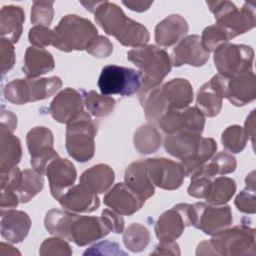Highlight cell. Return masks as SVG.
<instances>
[{
    "instance_id": "7c38bea8",
    "label": "cell",
    "mask_w": 256,
    "mask_h": 256,
    "mask_svg": "<svg viewBox=\"0 0 256 256\" xmlns=\"http://www.w3.org/2000/svg\"><path fill=\"white\" fill-rule=\"evenodd\" d=\"M110 232H112L111 226L103 215L95 217L81 216L75 213L69 226L67 240L78 246H86L104 238Z\"/></svg>"
},
{
    "instance_id": "c3c4849f",
    "label": "cell",
    "mask_w": 256,
    "mask_h": 256,
    "mask_svg": "<svg viewBox=\"0 0 256 256\" xmlns=\"http://www.w3.org/2000/svg\"><path fill=\"white\" fill-rule=\"evenodd\" d=\"M83 255H127L116 242L101 241L88 248Z\"/></svg>"
},
{
    "instance_id": "2e32d148",
    "label": "cell",
    "mask_w": 256,
    "mask_h": 256,
    "mask_svg": "<svg viewBox=\"0 0 256 256\" xmlns=\"http://www.w3.org/2000/svg\"><path fill=\"white\" fill-rule=\"evenodd\" d=\"M145 161L154 186L165 190H176L181 187L185 178L181 163L166 158H149Z\"/></svg>"
},
{
    "instance_id": "30bf717a",
    "label": "cell",
    "mask_w": 256,
    "mask_h": 256,
    "mask_svg": "<svg viewBox=\"0 0 256 256\" xmlns=\"http://www.w3.org/2000/svg\"><path fill=\"white\" fill-rule=\"evenodd\" d=\"M253 49L244 44L222 43L214 51V63L219 74L233 76L252 70Z\"/></svg>"
},
{
    "instance_id": "52a82bcc",
    "label": "cell",
    "mask_w": 256,
    "mask_h": 256,
    "mask_svg": "<svg viewBox=\"0 0 256 256\" xmlns=\"http://www.w3.org/2000/svg\"><path fill=\"white\" fill-rule=\"evenodd\" d=\"M61 42V51L86 50L98 36V30L88 19L75 14L64 16L54 28Z\"/></svg>"
},
{
    "instance_id": "d6986e66",
    "label": "cell",
    "mask_w": 256,
    "mask_h": 256,
    "mask_svg": "<svg viewBox=\"0 0 256 256\" xmlns=\"http://www.w3.org/2000/svg\"><path fill=\"white\" fill-rule=\"evenodd\" d=\"M83 96L80 91L66 88L55 96L50 104L49 111L55 121L67 124L83 111Z\"/></svg>"
},
{
    "instance_id": "ba28073f",
    "label": "cell",
    "mask_w": 256,
    "mask_h": 256,
    "mask_svg": "<svg viewBox=\"0 0 256 256\" xmlns=\"http://www.w3.org/2000/svg\"><path fill=\"white\" fill-rule=\"evenodd\" d=\"M141 74L132 68L107 65L101 70L98 87L103 95L131 96L141 89Z\"/></svg>"
},
{
    "instance_id": "b9f144b4",
    "label": "cell",
    "mask_w": 256,
    "mask_h": 256,
    "mask_svg": "<svg viewBox=\"0 0 256 256\" xmlns=\"http://www.w3.org/2000/svg\"><path fill=\"white\" fill-rule=\"evenodd\" d=\"M53 1H35L31 7V22L35 26L48 27L54 16Z\"/></svg>"
},
{
    "instance_id": "9f6ffc18",
    "label": "cell",
    "mask_w": 256,
    "mask_h": 256,
    "mask_svg": "<svg viewBox=\"0 0 256 256\" xmlns=\"http://www.w3.org/2000/svg\"><path fill=\"white\" fill-rule=\"evenodd\" d=\"M123 5L128 7L132 11L143 12L149 9L153 2H145V1H123Z\"/></svg>"
},
{
    "instance_id": "8992f818",
    "label": "cell",
    "mask_w": 256,
    "mask_h": 256,
    "mask_svg": "<svg viewBox=\"0 0 256 256\" xmlns=\"http://www.w3.org/2000/svg\"><path fill=\"white\" fill-rule=\"evenodd\" d=\"M62 86V80L58 76L40 79H15L7 83L3 93L7 101L23 105L53 96Z\"/></svg>"
},
{
    "instance_id": "bcb514c9",
    "label": "cell",
    "mask_w": 256,
    "mask_h": 256,
    "mask_svg": "<svg viewBox=\"0 0 256 256\" xmlns=\"http://www.w3.org/2000/svg\"><path fill=\"white\" fill-rule=\"evenodd\" d=\"M0 59L1 73L2 76H4L15 64V50L13 43L4 38H1L0 40Z\"/></svg>"
},
{
    "instance_id": "cb8c5ba5",
    "label": "cell",
    "mask_w": 256,
    "mask_h": 256,
    "mask_svg": "<svg viewBox=\"0 0 256 256\" xmlns=\"http://www.w3.org/2000/svg\"><path fill=\"white\" fill-rule=\"evenodd\" d=\"M31 219L29 215L19 210H8L1 213L0 231L2 237L11 243L23 241L30 230Z\"/></svg>"
},
{
    "instance_id": "681fc988",
    "label": "cell",
    "mask_w": 256,
    "mask_h": 256,
    "mask_svg": "<svg viewBox=\"0 0 256 256\" xmlns=\"http://www.w3.org/2000/svg\"><path fill=\"white\" fill-rule=\"evenodd\" d=\"M212 178L204 176H195L191 178L190 185L187 189L188 194L194 198L204 199L207 188L211 182Z\"/></svg>"
},
{
    "instance_id": "6f0895ef",
    "label": "cell",
    "mask_w": 256,
    "mask_h": 256,
    "mask_svg": "<svg viewBox=\"0 0 256 256\" xmlns=\"http://www.w3.org/2000/svg\"><path fill=\"white\" fill-rule=\"evenodd\" d=\"M255 172L252 171L250 172L246 179H245V183H246V187H250V188H255Z\"/></svg>"
},
{
    "instance_id": "4316f807",
    "label": "cell",
    "mask_w": 256,
    "mask_h": 256,
    "mask_svg": "<svg viewBox=\"0 0 256 256\" xmlns=\"http://www.w3.org/2000/svg\"><path fill=\"white\" fill-rule=\"evenodd\" d=\"M55 67V62L52 54L44 48L30 46L26 49L24 56L23 73L26 78L36 79L44 75Z\"/></svg>"
},
{
    "instance_id": "db71d44e",
    "label": "cell",
    "mask_w": 256,
    "mask_h": 256,
    "mask_svg": "<svg viewBox=\"0 0 256 256\" xmlns=\"http://www.w3.org/2000/svg\"><path fill=\"white\" fill-rule=\"evenodd\" d=\"M1 125L5 126L12 132L16 129L17 126V117L8 110L2 109L1 111Z\"/></svg>"
},
{
    "instance_id": "6da1fadb",
    "label": "cell",
    "mask_w": 256,
    "mask_h": 256,
    "mask_svg": "<svg viewBox=\"0 0 256 256\" xmlns=\"http://www.w3.org/2000/svg\"><path fill=\"white\" fill-rule=\"evenodd\" d=\"M93 5L90 11L94 13L96 23L122 45L137 48L148 43L150 35L147 28L128 18L118 5L109 1L93 2Z\"/></svg>"
},
{
    "instance_id": "7402d4cb",
    "label": "cell",
    "mask_w": 256,
    "mask_h": 256,
    "mask_svg": "<svg viewBox=\"0 0 256 256\" xmlns=\"http://www.w3.org/2000/svg\"><path fill=\"white\" fill-rule=\"evenodd\" d=\"M160 92L167 110H182L193 101V88L191 83L184 78L172 79L162 86Z\"/></svg>"
},
{
    "instance_id": "74e56055",
    "label": "cell",
    "mask_w": 256,
    "mask_h": 256,
    "mask_svg": "<svg viewBox=\"0 0 256 256\" xmlns=\"http://www.w3.org/2000/svg\"><path fill=\"white\" fill-rule=\"evenodd\" d=\"M81 93L87 111L94 117H106L115 107V99L110 96L100 95L93 90L88 92L81 90Z\"/></svg>"
},
{
    "instance_id": "603a6c76",
    "label": "cell",
    "mask_w": 256,
    "mask_h": 256,
    "mask_svg": "<svg viewBox=\"0 0 256 256\" xmlns=\"http://www.w3.org/2000/svg\"><path fill=\"white\" fill-rule=\"evenodd\" d=\"M58 201L64 209L74 213H90L100 206L97 194L90 192L80 183L70 187Z\"/></svg>"
},
{
    "instance_id": "1f68e13d",
    "label": "cell",
    "mask_w": 256,
    "mask_h": 256,
    "mask_svg": "<svg viewBox=\"0 0 256 256\" xmlns=\"http://www.w3.org/2000/svg\"><path fill=\"white\" fill-rule=\"evenodd\" d=\"M236 183L229 177H218L211 180L204 199L211 205H225L235 194Z\"/></svg>"
},
{
    "instance_id": "8d00e7d4",
    "label": "cell",
    "mask_w": 256,
    "mask_h": 256,
    "mask_svg": "<svg viewBox=\"0 0 256 256\" xmlns=\"http://www.w3.org/2000/svg\"><path fill=\"white\" fill-rule=\"evenodd\" d=\"M44 187L43 175L35 169H25L22 171V179L17 190L20 203L29 202Z\"/></svg>"
},
{
    "instance_id": "4dcf8cb0",
    "label": "cell",
    "mask_w": 256,
    "mask_h": 256,
    "mask_svg": "<svg viewBox=\"0 0 256 256\" xmlns=\"http://www.w3.org/2000/svg\"><path fill=\"white\" fill-rule=\"evenodd\" d=\"M223 97L209 81L203 84L197 92L196 108L206 117H214L222 108Z\"/></svg>"
},
{
    "instance_id": "60d3db41",
    "label": "cell",
    "mask_w": 256,
    "mask_h": 256,
    "mask_svg": "<svg viewBox=\"0 0 256 256\" xmlns=\"http://www.w3.org/2000/svg\"><path fill=\"white\" fill-rule=\"evenodd\" d=\"M29 42L39 48H44L52 45L53 47L61 50V42L54 32L46 26H34L29 30Z\"/></svg>"
},
{
    "instance_id": "836d02e7",
    "label": "cell",
    "mask_w": 256,
    "mask_h": 256,
    "mask_svg": "<svg viewBox=\"0 0 256 256\" xmlns=\"http://www.w3.org/2000/svg\"><path fill=\"white\" fill-rule=\"evenodd\" d=\"M210 160L211 161L206 162L193 177L204 176L213 178L215 175H225L232 173L235 171L237 166L235 157L226 152H219Z\"/></svg>"
},
{
    "instance_id": "484cf974",
    "label": "cell",
    "mask_w": 256,
    "mask_h": 256,
    "mask_svg": "<svg viewBox=\"0 0 256 256\" xmlns=\"http://www.w3.org/2000/svg\"><path fill=\"white\" fill-rule=\"evenodd\" d=\"M187 32V21L178 14H172L156 25L155 41L159 46L170 47L183 39Z\"/></svg>"
},
{
    "instance_id": "ee69618b",
    "label": "cell",
    "mask_w": 256,
    "mask_h": 256,
    "mask_svg": "<svg viewBox=\"0 0 256 256\" xmlns=\"http://www.w3.org/2000/svg\"><path fill=\"white\" fill-rule=\"evenodd\" d=\"M39 254L42 256L49 255H71L72 249L70 245L61 237L45 239L39 249Z\"/></svg>"
},
{
    "instance_id": "7dc6e473",
    "label": "cell",
    "mask_w": 256,
    "mask_h": 256,
    "mask_svg": "<svg viewBox=\"0 0 256 256\" xmlns=\"http://www.w3.org/2000/svg\"><path fill=\"white\" fill-rule=\"evenodd\" d=\"M86 51L94 57L105 58L113 52V45L107 37L98 35L87 47Z\"/></svg>"
},
{
    "instance_id": "83f0119b",
    "label": "cell",
    "mask_w": 256,
    "mask_h": 256,
    "mask_svg": "<svg viewBox=\"0 0 256 256\" xmlns=\"http://www.w3.org/2000/svg\"><path fill=\"white\" fill-rule=\"evenodd\" d=\"M115 180L113 169L107 164H97L82 173L79 183L94 194H101L110 189Z\"/></svg>"
},
{
    "instance_id": "f6af8a7d",
    "label": "cell",
    "mask_w": 256,
    "mask_h": 256,
    "mask_svg": "<svg viewBox=\"0 0 256 256\" xmlns=\"http://www.w3.org/2000/svg\"><path fill=\"white\" fill-rule=\"evenodd\" d=\"M255 201V188L246 187L236 196L234 203L240 212L246 214H254L256 211Z\"/></svg>"
},
{
    "instance_id": "3957f363",
    "label": "cell",
    "mask_w": 256,
    "mask_h": 256,
    "mask_svg": "<svg viewBox=\"0 0 256 256\" xmlns=\"http://www.w3.org/2000/svg\"><path fill=\"white\" fill-rule=\"evenodd\" d=\"M127 59L140 69L141 89L159 86L172 68L168 53L155 45L133 48L127 52Z\"/></svg>"
},
{
    "instance_id": "44dd1931",
    "label": "cell",
    "mask_w": 256,
    "mask_h": 256,
    "mask_svg": "<svg viewBox=\"0 0 256 256\" xmlns=\"http://www.w3.org/2000/svg\"><path fill=\"white\" fill-rule=\"evenodd\" d=\"M201 138V133L191 131L177 132L167 134L163 140V145L170 155L185 161L196 155Z\"/></svg>"
},
{
    "instance_id": "d4e9b609",
    "label": "cell",
    "mask_w": 256,
    "mask_h": 256,
    "mask_svg": "<svg viewBox=\"0 0 256 256\" xmlns=\"http://www.w3.org/2000/svg\"><path fill=\"white\" fill-rule=\"evenodd\" d=\"M125 184L143 202L152 197L155 193V186L152 183L146 161L131 163L125 170Z\"/></svg>"
},
{
    "instance_id": "816d5d0a",
    "label": "cell",
    "mask_w": 256,
    "mask_h": 256,
    "mask_svg": "<svg viewBox=\"0 0 256 256\" xmlns=\"http://www.w3.org/2000/svg\"><path fill=\"white\" fill-rule=\"evenodd\" d=\"M19 202H20L19 197L16 192L8 191V190L1 191V198H0L1 213L16 208Z\"/></svg>"
},
{
    "instance_id": "5bb4252c",
    "label": "cell",
    "mask_w": 256,
    "mask_h": 256,
    "mask_svg": "<svg viewBox=\"0 0 256 256\" xmlns=\"http://www.w3.org/2000/svg\"><path fill=\"white\" fill-rule=\"evenodd\" d=\"M157 123L166 135L183 131L202 133L205 117L196 107H187L182 110H167Z\"/></svg>"
},
{
    "instance_id": "5b68a950",
    "label": "cell",
    "mask_w": 256,
    "mask_h": 256,
    "mask_svg": "<svg viewBox=\"0 0 256 256\" xmlns=\"http://www.w3.org/2000/svg\"><path fill=\"white\" fill-rule=\"evenodd\" d=\"M97 126L90 115L80 112L66 124V150L74 160L84 163L95 153Z\"/></svg>"
},
{
    "instance_id": "9a60e30c",
    "label": "cell",
    "mask_w": 256,
    "mask_h": 256,
    "mask_svg": "<svg viewBox=\"0 0 256 256\" xmlns=\"http://www.w3.org/2000/svg\"><path fill=\"white\" fill-rule=\"evenodd\" d=\"M188 226H192L190 204L179 203L159 216L154 231L160 241H173L179 238Z\"/></svg>"
},
{
    "instance_id": "ffe728a7",
    "label": "cell",
    "mask_w": 256,
    "mask_h": 256,
    "mask_svg": "<svg viewBox=\"0 0 256 256\" xmlns=\"http://www.w3.org/2000/svg\"><path fill=\"white\" fill-rule=\"evenodd\" d=\"M103 201L111 210L125 216L134 214L145 203L135 195L125 183H117L109 189Z\"/></svg>"
},
{
    "instance_id": "7a4b0ae2",
    "label": "cell",
    "mask_w": 256,
    "mask_h": 256,
    "mask_svg": "<svg viewBox=\"0 0 256 256\" xmlns=\"http://www.w3.org/2000/svg\"><path fill=\"white\" fill-rule=\"evenodd\" d=\"M255 239V229L246 224L229 227L213 235L210 240L202 241L197 247L196 255L254 256Z\"/></svg>"
},
{
    "instance_id": "d6a6232c",
    "label": "cell",
    "mask_w": 256,
    "mask_h": 256,
    "mask_svg": "<svg viewBox=\"0 0 256 256\" xmlns=\"http://www.w3.org/2000/svg\"><path fill=\"white\" fill-rule=\"evenodd\" d=\"M217 150V143L213 138L202 137L196 155L188 160L181 161L185 176L193 177L201 167L210 160Z\"/></svg>"
},
{
    "instance_id": "f907efd6",
    "label": "cell",
    "mask_w": 256,
    "mask_h": 256,
    "mask_svg": "<svg viewBox=\"0 0 256 256\" xmlns=\"http://www.w3.org/2000/svg\"><path fill=\"white\" fill-rule=\"evenodd\" d=\"M101 215H103L108 223L111 226L112 232L114 233H122L123 229H124V219L122 217V215L116 213L113 210H109V209H104L101 213Z\"/></svg>"
},
{
    "instance_id": "f1b7e54d",
    "label": "cell",
    "mask_w": 256,
    "mask_h": 256,
    "mask_svg": "<svg viewBox=\"0 0 256 256\" xmlns=\"http://www.w3.org/2000/svg\"><path fill=\"white\" fill-rule=\"evenodd\" d=\"M21 156L22 148L19 138L11 130L0 125V173L16 167Z\"/></svg>"
},
{
    "instance_id": "e575fe53",
    "label": "cell",
    "mask_w": 256,
    "mask_h": 256,
    "mask_svg": "<svg viewBox=\"0 0 256 256\" xmlns=\"http://www.w3.org/2000/svg\"><path fill=\"white\" fill-rule=\"evenodd\" d=\"M162 138L153 125L140 126L134 133V146L141 154H151L159 149Z\"/></svg>"
},
{
    "instance_id": "9c48e42d",
    "label": "cell",
    "mask_w": 256,
    "mask_h": 256,
    "mask_svg": "<svg viewBox=\"0 0 256 256\" xmlns=\"http://www.w3.org/2000/svg\"><path fill=\"white\" fill-rule=\"evenodd\" d=\"M255 74L252 70L233 76L214 75L210 82L219 91L223 98L234 106H245L254 101L256 97Z\"/></svg>"
},
{
    "instance_id": "11a10c76",
    "label": "cell",
    "mask_w": 256,
    "mask_h": 256,
    "mask_svg": "<svg viewBox=\"0 0 256 256\" xmlns=\"http://www.w3.org/2000/svg\"><path fill=\"white\" fill-rule=\"evenodd\" d=\"M244 131L248 136V139H251L252 145H254V135H255V110H252L251 113L247 116L244 125Z\"/></svg>"
},
{
    "instance_id": "7bdbcfd3",
    "label": "cell",
    "mask_w": 256,
    "mask_h": 256,
    "mask_svg": "<svg viewBox=\"0 0 256 256\" xmlns=\"http://www.w3.org/2000/svg\"><path fill=\"white\" fill-rule=\"evenodd\" d=\"M227 41H228L227 35L217 25L208 26L202 32L201 42L204 49L209 53L212 51H215V49L220 44L225 43Z\"/></svg>"
},
{
    "instance_id": "f546056e",
    "label": "cell",
    "mask_w": 256,
    "mask_h": 256,
    "mask_svg": "<svg viewBox=\"0 0 256 256\" xmlns=\"http://www.w3.org/2000/svg\"><path fill=\"white\" fill-rule=\"evenodd\" d=\"M25 14L20 6H3L0 11V35L1 38L17 43L22 34Z\"/></svg>"
},
{
    "instance_id": "d590c367",
    "label": "cell",
    "mask_w": 256,
    "mask_h": 256,
    "mask_svg": "<svg viewBox=\"0 0 256 256\" xmlns=\"http://www.w3.org/2000/svg\"><path fill=\"white\" fill-rule=\"evenodd\" d=\"M74 214V212L56 208L49 210L44 219L46 230L54 236L67 240L69 226Z\"/></svg>"
},
{
    "instance_id": "277c9868",
    "label": "cell",
    "mask_w": 256,
    "mask_h": 256,
    "mask_svg": "<svg viewBox=\"0 0 256 256\" xmlns=\"http://www.w3.org/2000/svg\"><path fill=\"white\" fill-rule=\"evenodd\" d=\"M206 4L215 16V25L225 32L228 40L255 27V5L253 3L246 2L241 9L230 1H207Z\"/></svg>"
},
{
    "instance_id": "4fadbf2b",
    "label": "cell",
    "mask_w": 256,
    "mask_h": 256,
    "mask_svg": "<svg viewBox=\"0 0 256 256\" xmlns=\"http://www.w3.org/2000/svg\"><path fill=\"white\" fill-rule=\"evenodd\" d=\"M26 144L31 157V166L43 175L48 163L58 157L53 148V133L44 126L34 127L27 133Z\"/></svg>"
},
{
    "instance_id": "ab89813d",
    "label": "cell",
    "mask_w": 256,
    "mask_h": 256,
    "mask_svg": "<svg viewBox=\"0 0 256 256\" xmlns=\"http://www.w3.org/2000/svg\"><path fill=\"white\" fill-rule=\"evenodd\" d=\"M223 147L231 153H240L246 147L248 136L243 127L231 125L227 127L221 136Z\"/></svg>"
},
{
    "instance_id": "ac0fdd59",
    "label": "cell",
    "mask_w": 256,
    "mask_h": 256,
    "mask_svg": "<svg viewBox=\"0 0 256 256\" xmlns=\"http://www.w3.org/2000/svg\"><path fill=\"white\" fill-rule=\"evenodd\" d=\"M45 174L49 181L51 195L56 200L73 186L77 177V172L73 163L68 159L60 158L59 156L48 163Z\"/></svg>"
},
{
    "instance_id": "8fae6325",
    "label": "cell",
    "mask_w": 256,
    "mask_h": 256,
    "mask_svg": "<svg viewBox=\"0 0 256 256\" xmlns=\"http://www.w3.org/2000/svg\"><path fill=\"white\" fill-rule=\"evenodd\" d=\"M190 217L193 227L212 236L229 228L233 222L230 206L203 202L190 204Z\"/></svg>"
},
{
    "instance_id": "f5cc1de1",
    "label": "cell",
    "mask_w": 256,
    "mask_h": 256,
    "mask_svg": "<svg viewBox=\"0 0 256 256\" xmlns=\"http://www.w3.org/2000/svg\"><path fill=\"white\" fill-rule=\"evenodd\" d=\"M151 255H180L179 245L173 241H160Z\"/></svg>"
},
{
    "instance_id": "f35d334b",
    "label": "cell",
    "mask_w": 256,
    "mask_h": 256,
    "mask_svg": "<svg viewBox=\"0 0 256 256\" xmlns=\"http://www.w3.org/2000/svg\"><path fill=\"white\" fill-rule=\"evenodd\" d=\"M123 242L131 252H141L150 242V232L144 225L132 223L123 233Z\"/></svg>"
},
{
    "instance_id": "e0dca14e",
    "label": "cell",
    "mask_w": 256,
    "mask_h": 256,
    "mask_svg": "<svg viewBox=\"0 0 256 256\" xmlns=\"http://www.w3.org/2000/svg\"><path fill=\"white\" fill-rule=\"evenodd\" d=\"M209 59L207 52L201 42L199 35H189L179 41L171 53V65L180 67L182 65H191L195 67L203 66Z\"/></svg>"
}]
</instances>
